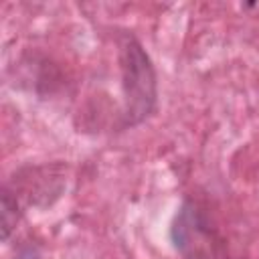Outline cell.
<instances>
[{"instance_id": "1", "label": "cell", "mask_w": 259, "mask_h": 259, "mask_svg": "<svg viewBox=\"0 0 259 259\" xmlns=\"http://www.w3.org/2000/svg\"><path fill=\"white\" fill-rule=\"evenodd\" d=\"M121 69H123V89L127 101V123L134 125L142 121L156 103V77L148 55L142 47L127 38L121 47Z\"/></svg>"}, {"instance_id": "2", "label": "cell", "mask_w": 259, "mask_h": 259, "mask_svg": "<svg viewBox=\"0 0 259 259\" xmlns=\"http://www.w3.org/2000/svg\"><path fill=\"white\" fill-rule=\"evenodd\" d=\"M174 235H176V247L190 257V259H210L214 257L212 251V235L202 223L200 214L194 212L192 206H184L180 214L176 217L174 225Z\"/></svg>"}]
</instances>
